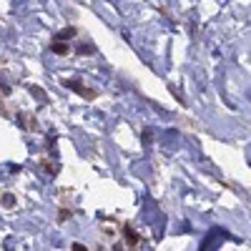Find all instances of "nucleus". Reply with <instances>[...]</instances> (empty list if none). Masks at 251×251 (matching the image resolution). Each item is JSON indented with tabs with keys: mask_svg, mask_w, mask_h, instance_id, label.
<instances>
[{
	"mask_svg": "<svg viewBox=\"0 0 251 251\" xmlns=\"http://www.w3.org/2000/svg\"><path fill=\"white\" fill-rule=\"evenodd\" d=\"M63 86H66V88H71L73 93H78L80 98H86V100H96V98H98V91H93V88H88V86H83L80 80H73V78H68V80H63Z\"/></svg>",
	"mask_w": 251,
	"mask_h": 251,
	"instance_id": "1",
	"label": "nucleus"
},
{
	"mask_svg": "<svg viewBox=\"0 0 251 251\" xmlns=\"http://www.w3.org/2000/svg\"><path fill=\"white\" fill-rule=\"evenodd\" d=\"M15 121H18V126H20V128H23V131H38V121H35V116H30V113H23V111H18Z\"/></svg>",
	"mask_w": 251,
	"mask_h": 251,
	"instance_id": "2",
	"label": "nucleus"
},
{
	"mask_svg": "<svg viewBox=\"0 0 251 251\" xmlns=\"http://www.w3.org/2000/svg\"><path fill=\"white\" fill-rule=\"evenodd\" d=\"M48 48H50V53H55V55H68V53L73 50V48L68 46V40H55V38H53V43H50Z\"/></svg>",
	"mask_w": 251,
	"mask_h": 251,
	"instance_id": "3",
	"label": "nucleus"
},
{
	"mask_svg": "<svg viewBox=\"0 0 251 251\" xmlns=\"http://www.w3.org/2000/svg\"><path fill=\"white\" fill-rule=\"evenodd\" d=\"M121 231H123L126 241H128V246H138V244H141V236L133 231V228H131L128 224H123V228H121Z\"/></svg>",
	"mask_w": 251,
	"mask_h": 251,
	"instance_id": "4",
	"label": "nucleus"
},
{
	"mask_svg": "<svg viewBox=\"0 0 251 251\" xmlns=\"http://www.w3.org/2000/svg\"><path fill=\"white\" fill-rule=\"evenodd\" d=\"M75 35H78V28H75V25H68V28H63V30L55 33V40H71V38H75Z\"/></svg>",
	"mask_w": 251,
	"mask_h": 251,
	"instance_id": "5",
	"label": "nucleus"
},
{
	"mask_svg": "<svg viewBox=\"0 0 251 251\" xmlns=\"http://www.w3.org/2000/svg\"><path fill=\"white\" fill-rule=\"evenodd\" d=\"M75 53H78V55H93V53H96V46H93V43H80V46L75 48Z\"/></svg>",
	"mask_w": 251,
	"mask_h": 251,
	"instance_id": "6",
	"label": "nucleus"
},
{
	"mask_svg": "<svg viewBox=\"0 0 251 251\" xmlns=\"http://www.w3.org/2000/svg\"><path fill=\"white\" fill-rule=\"evenodd\" d=\"M0 203H3L5 208H13L15 206V196L13 194H3V196H0Z\"/></svg>",
	"mask_w": 251,
	"mask_h": 251,
	"instance_id": "7",
	"label": "nucleus"
},
{
	"mask_svg": "<svg viewBox=\"0 0 251 251\" xmlns=\"http://www.w3.org/2000/svg\"><path fill=\"white\" fill-rule=\"evenodd\" d=\"M28 88H30V93H33L35 98H40V100H46V103H48V96H46L43 91H40V88H35V86H28Z\"/></svg>",
	"mask_w": 251,
	"mask_h": 251,
	"instance_id": "8",
	"label": "nucleus"
},
{
	"mask_svg": "<svg viewBox=\"0 0 251 251\" xmlns=\"http://www.w3.org/2000/svg\"><path fill=\"white\" fill-rule=\"evenodd\" d=\"M66 219H71V208H60V211H58V221H66Z\"/></svg>",
	"mask_w": 251,
	"mask_h": 251,
	"instance_id": "9",
	"label": "nucleus"
},
{
	"mask_svg": "<svg viewBox=\"0 0 251 251\" xmlns=\"http://www.w3.org/2000/svg\"><path fill=\"white\" fill-rule=\"evenodd\" d=\"M71 249H75V251H83V249H86V246H83L80 241H73V244H71Z\"/></svg>",
	"mask_w": 251,
	"mask_h": 251,
	"instance_id": "10",
	"label": "nucleus"
}]
</instances>
